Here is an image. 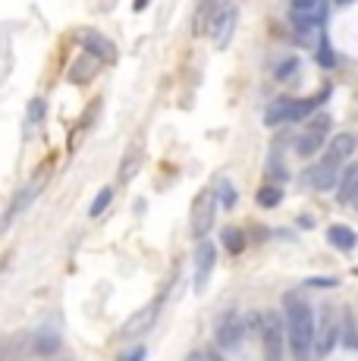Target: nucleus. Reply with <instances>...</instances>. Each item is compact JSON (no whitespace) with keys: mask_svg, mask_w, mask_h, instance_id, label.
I'll return each instance as SVG.
<instances>
[{"mask_svg":"<svg viewBox=\"0 0 358 361\" xmlns=\"http://www.w3.org/2000/svg\"><path fill=\"white\" fill-rule=\"evenodd\" d=\"M314 336H317V327H314L312 305H305L295 296H286V339L293 355L295 358L314 355Z\"/></svg>","mask_w":358,"mask_h":361,"instance_id":"1","label":"nucleus"},{"mask_svg":"<svg viewBox=\"0 0 358 361\" xmlns=\"http://www.w3.org/2000/svg\"><path fill=\"white\" fill-rule=\"evenodd\" d=\"M217 207H220V195L214 189H205L192 204V236L207 239V232L214 230V220H217Z\"/></svg>","mask_w":358,"mask_h":361,"instance_id":"2","label":"nucleus"},{"mask_svg":"<svg viewBox=\"0 0 358 361\" xmlns=\"http://www.w3.org/2000/svg\"><path fill=\"white\" fill-rule=\"evenodd\" d=\"M217 346L220 352H236L242 346V339H245V320H242L239 311H226L224 320L217 324Z\"/></svg>","mask_w":358,"mask_h":361,"instance_id":"3","label":"nucleus"},{"mask_svg":"<svg viewBox=\"0 0 358 361\" xmlns=\"http://www.w3.org/2000/svg\"><path fill=\"white\" fill-rule=\"evenodd\" d=\"M327 129H330V117H327V113L314 117L312 126H308V129L295 138V155H299V157L317 155V151H321V145H324V138H327Z\"/></svg>","mask_w":358,"mask_h":361,"instance_id":"4","label":"nucleus"},{"mask_svg":"<svg viewBox=\"0 0 358 361\" xmlns=\"http://www.w3.org/2000/svg\"><path fill=\"white\" fill-rule=\"evenodd\" d=\"M258 324H261V339H264L267 358H280L283 355V317L276 311H264L258 317Z\"/></svg>","mask_w":358,"mask_h":361,"instance_id":"5","label":"nucleus"},{"mask_svg":"<svg viewBox=\"0 0 358 361\" xmlns=\"http://www.w3.org/2000/svg\"><path fill=\"white\" fill-rule=\"evenodd\" d=\"M340 336H343V324L336 320V314L333 308H327L324 311V320H321V330H317V336H314V355H330V352L336 349V343H340Z\"/></svg>","mask_w":358,"mask_h":361,"instance_id":"6","label":"nucleus"},{"mask_svg":"<svg viewBox=\"0 0 358 361\" xmlns=\"http://www.w3.org/2000/svg\"><path fill=\"white\" fill-rule=\"evenodd\" d=\"M214 264H217V249L207 239H201L198 251H195V292H205L207 280L214 273Z\"/></svg>","mask_w":358,"mask_h":361,"instance_id":"7","label":"nucleus"},{"mask_svg":"<svg viewBox=\"0 0 358 361\" xmlns=\"http://www.w3.org/2000/svg\"><path fill=\"white\" fill-rule=\"evenodd\" d=\"M302 179H305V185H312L314 192H330L333 185H340V164L324 160V164L312 166V170H308Z\"/></svg>","mask_w":358,"mask_h":361,"instance_id":"8","label":"nucleus"},{"mask_svg":"<svg viewBox=\"0 0 358 361\" xmlns=\"http://www.w3.org/2000/svg\"><path fill=\"white\" fill-rule=\"evenodd\" d=\"M327 19V4L317 0V4H308V6H293V22L299 25L302 32H312L317 25H324Z\"/></svg>","mask_w":358,"mask_h":361,"instance_id":"9","label":"nucleus"},{"mask_svg":"<svg viewBox=\"0 0 358 361\" xmlns=\"http://www.w3.org/2000/svg\"><path fill=\"white\" fill-rule=\"evenodd\" d=\"M154 317H158V305H148V308H141V311H135L129 320L123 324V339H135V336H145L148 330H151V324H154Z\"/></svg>","mask_w":358,"mask_h":361,"instance_id":"10","label":"nucleus"},{"mask_svg":"<svg viewBox=\"0 0 358 361\" xmlns=\"http://www.w3.org/2000/svg\"><path fill=\"white\" fill-rule=\"evenodd\" d=\"M236 19H239V13L229 10V6L217 10V19H214V29H211L214 44H217V48H226V44H229V38H233V29H236Z\"/></svg>","mask_w":358,"mask_h":361,"instance_id":"11","label":"nucleus"},{"mask_svg":"<svg viewBox=\"0 0 358 361\" xmlns=\"http://www.w3.org/2000/svg\"><path fill=\"white\" fill-rule=\"evenodd\" d=\"M79 41L85 44V51H89L91 57L104 60V63H113V60H117V48H113V44L107 41L101 32H82V38H79Z\"/></svg>","mask_w":358,"mask_h":361,"instance_id":"12","label":"nucleus"},{"mask_svg":"<svg viewBox=\"0 0 358 361\" xmlns=\"http://www.w3.org/2000/svg\"><path fill=\"white\" fill-rule=\"evenodd\" d=\"M38 192H41V173H38V176H35V179H32V183H29V185H25V189H23V192H19V195H16V198H13V204H10V211H6L4 223H10V220H13V217H19V214H23V211H25V207H29V204H32V202H35V198H38Z\"/></svg>","mask_w":358,"mask_h":361,"instance_id":"13","label":"nucleus"},{"mask_svg":"<svg viewBox=\"0 0 358 361\" xmlns=\"http://www.w3.org/2000/svg\"><path fill=\"white\" fill-rule=\"evenodd\" d=\"M358 148L355 136H349V132H340V136H333V142H330L327 148V160H333V164H343L346 157H352Z\"/></svg>","mask_w":358,"mask_h":361,"instance_id":"14","label":"nucleus"},{"mask_svg":"<svg viewBox=\"0 0 358 361\" xmlns=\"http://www.w3.org/2000/svg\"><path fill=\"white\" fill-rule=\"evenodd\" d=\"M355 195H358V164L346 166V173L340 176V185H336L340 204H355Z\"/></svg>","mask_w":358,"mask_h":361,"instance_id":"15","label":"nucleus"},{"mask_svg":"<svg viewBox=\"0 0 358 361\" xmlns=\"http://www.w3.org/2000/svg\"><path fill=\"white\" fill-rule=\"evenodd\" d=\"M327 239H330V245L333 249H340V251H352L355 245H358V236H355V230L352 226H343V223H333L327 230Z\"/></svg>","mask_w":358,"mask_h":361,"instance_id":"16","label":"nucleus"},{"mask_svg":"<svg viewBox=\"0 0 358 361\" xmlns=\"http://www.w3.org/2000/svg\"><path fill=\"white\" fill-rule=\"evenodd\" d=\"M293 107H295L293 98H276V101L267 107L264 123L267 126H280V123H286V119H293Z\"/></svg>","mask_w":358,"mask_h":361,"instance_id":"17","label":"nucleus"},{"mask_svg":"<svg viewBox=\"0 0 358 361\" xmlns=\"http://www.w3.org/2000/svg\"><path fill=\"white\" fill-rule=\"evenodd\" d=\"M94 60L98 57H91V53H85L82 60H79L76 66H70V79L76 85H82V82H89V79L94 76V72H98V66H94Z\"/></svg>","mask_w":358,"mask_h":361,"instance_id":"18","label":"nucleus"},{"mask_svg":"<svg viewBox=\"0 0 358 361\" xmlns=\"http://www.w3.org/2000/svg\"><path fill=\"white\" fill-rule=\"evenodd\" d=\"M141 148H132L129 155L123 157V166H120V183H129V179H135V173L141 170Z\"/></svg>","mask_w":358,"mask_h":361,"instance_id":"19","label":"nucleus"},{"mask_svg":"<svg viewBox=\"0 0 358 361\" xmlns=\"http://www.w3.org/2000/svg\"><path fill=\"white\" fill-rule=\"evenodd\" d=\"M57 349H60V336L53 330H41L35 336V352H41V355H53Z\"/></svg>","mask_w":358,"mask_h":361,"instance_id":"20","label":"nucleus"},{"mask_svg":"<svg viewBox=\"0 0 358 361\" xmlns=\"http://www.w3.org/2000/svg\"><path fill=\"white\" fill-rule=\"evenodd\" d=\"M343 346H346V349H358V333H355L352 314H343Z\"/></svg>","mask_w":358,"mask_h":361,"instance_id":"21","label":"nucleus"},{"mask_svg":"<svg viewBox=\"0 0 358 361\" xmlns=\"http://www.w3.org/2000/svg\"><path fill=\"white\" fill-rule=\"evenodd\" d=\"M280 202H283V189H280V185H267V189L258 192V204L261 207H276Z\"/></svg>","mask_w":358,"mask_h":361,"instance_id":"22","label":"nucleus"},{"mask_svg":"<svg viewBox=\"0 0 358 361\" xmlns=\"http://www.w3.org/2000/svg\"><path fill=\"white\" fill-rule=\"evenodd\" d=\"M324 98H308V101H295L293 107V119H305V117H312L314 113V107H321Z\"/></svg>","mask_w":358,"mask_h":361,"instance_id":"23","label":"nucleus"},{"mask_svg":"<svg viewBox=\"0 0 358 361\" xmlns=\"http://www.w3.org/2000/svg\"><path fill=\"white\" fill-rule=\"evenodd\" d=\"M110 198H113V192H110V189H101V192H98V198H94L91 207H89L91 217H101V214L107 211V204H110Z\"/></svg>","mask_w":358,"mask_h":361,"instance_id":"24","label":"nucleus"},{"mask_svg":"<svg viewBox=\"0 0 358 361\" xmlns=\"http://www.w3.org/2000/svg\"><path fill=\"white\" fill-rule=\"evenodd\" d=\"M224 245L236 255V251L245 249V236H242L239 230H224Z\"/></svg>","mask_w":358,"mask_h":361,"instance_id":"25","label":"nucleus"},{"mask_svg":"<svg viewBox=\"0 0 358 361\" xmlns=\"http://www.w3.org/2000/svg\"><path fill=\"white\" fill-rule=\"evenodd\" d=\"M317 63L327 66V70H330V66H336V53L330 51V41H327V38H321V48H317Z\"/></svg>","mask_w":358,"mask_h":361,"instance_id":"26","label":"nucleus"},{"mask_svg":"<svg viewBox=\"0 0 358 361\" xmlns=\"http://www.w3.org/2000/svg\"><path fill=\"white\" fill-rule=\"evenodd\" d=\"M217 195H220V204H224L226 211L236 204V189L229 185V179H220V192H217Z\"/></svg>","mask_w":358,"mask_h":361,"instance_id":"27","label":"nucleus"},{"mask_svg":"<svg viewBox=\"0 0 358 361\" xmlns=\"http://www.w3.org/2000/svg\"><path fill=\"white\" fill-rule=\"evenodd\" d=\"M295 70H299V60H295V57H286V60H283V63L274 70V76H276V79H289Z\"/></svg>","mask_w":358,"mask_h":361,"instance_id":"28","label":"nucleus"},{"mask_svg":"<svg viewBox=\"0 0 358 361\" xmlns=\"http://www.w3.org/2000/svg\"><path fill=\"white\" fill-rule=\"evenodd\" d=\"M44 110H47V107H44L41 98H35V101H29V126H35L38 119L44 117Z\"/></svg>","mask_w":358,"mask_h":361,"instance_id":"29","label":"nucleus"},{"mask_svg":"<svg viewBox=\"0 0 358 361\" xmlns=\"http://www.w3.org/2000/svg\"><path fill=\"white\" fill-rule=\"evenodd\" d=\"M305 286H314V289H333V286H340V280L336 277H312Z\"/></svg>","mask_w":358,"mask_h":361,"instance_id":"30","label":"nucleus"},{"mask_svg":"<svg viewBox=\"0 0 358 361\" xmlns=\"http://www.w3.org/2000/svg\"><path fill=\"white\" fill-rule=\"evenodd\" d=\"M148 355V349H132V352H126V358H145Z\"/></svg>","mask_w":358,"mask_h":361,"instance_id":"31","label":"nucleus"},{"mask_svg":"<svg viewBox=\"0 0 358 361\" xmlns=\"http://www.w3.org/2000/svg\"><path fill=\"white\" fill-rule=\"evenodd\" d=\"M211 6H217V10H224V6H229V0H207Z\"/></svg>","mask_w":358,"mask_h":361,"instance_id":"32","label":"nucleus"},{"mask_svg":"<svg viewBox=\"0 0 358 361\" xmlns=\"http://www.w3.org/2000/svg\"><path fill=\"white\" fill-rule=\"evenodd\" d=\"M308 4H317V0H293V6H308Z\"/></svg>","mask_w":358,"mask_h":361,"instance_id":"33","label":"nucleus"},{"mask_svg":"<svg viewBox=\"0 0 358 361\" xmlns=\"http://www.w3.org/2000/svg\"><path fill=\"white\" fill-rule=\"evenodd\" d=\"M148 4H151V0H135V10H145Z\"/></svg>","mask_w":358,"mask_h":361,"instance_id":"34","label":"nucleus"},{"mask_svg":"<svg viewBox=\"0 0 358 361\" xmlns=\"http://www.w3.org/2000/svg\"><path fill=\"white\" fill-rule=\"evenodd\" d=\"M336 4H349V0H336Z\"/></svg>","mask_w":358,"mask_h":361,"instance_id":"35","label":"nucleus"},{"mask_svg":"<svg viewBox=\"0 0 358 361\" xmlns=\"http://www.w3.org/2000/svg\"><path fill=\"white\" fill-rule=\"evenodd\" d=\"M355 211H358V195H355Z\"/></svg>","mask_w":358,"mask_h":361,"instance_id":"36","label":"nucleus"}]
</instances>
